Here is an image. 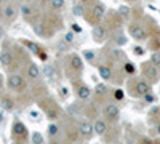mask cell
Masks as SVG:
<instances>
[{"mask_svg": "<svg viewBox=\"0 0 160 144\" xmlns=\"http://www.w3.org/2000/svg\"><path fill=\"white\" fill-rule=\"evenodd\" d=\"M91 35L98 43H102L104 38H106V31H104V27L101 24H95L93 26V31H91Z\"/></svg>", "mask_w": 160, "mask_h": 144, "instance_id": "ba28073f", "label": "cell"}, {"mask_svg": "<svg viewBox=\"0 0 160 144\" xmlns=\"http://www.w3.org/2000/svg\"><path fill=\"white\" fill-rule=\"evenodd\" d=\"M90 95H91V90H90L87 85H78V87H77V96H78L80 99H88Z\"/></svg>", "mask_w": 160, "mask_h": 144, "instance_id": "9a60e30c", "label": "cell"}, {"mask_svg": "<svg viewBox=\"0 0 160 144\" xmlns=\"http://www.w3.org/2000/svg\"><path fill=\"white\" fill-rule=\"evenodd\" d=\"M118 13H120V16L127 18V16H130V8L127 5H122V7H118Z\"/></svg>", "mask_w": 160, "mask_h": 144, "instance_id": "603a6c76", "label": "cell"}, {"mask_svg": "<svg viewBox=\"0 0 160 144\" xmlns=\"http://www.w3.org/2000/svg\"><path fill=\"white\" fill-rule=\"evenodd\" d=\"M32 142H35V144H42L43 142V136L40 135V133H32Z\"/></svg>", "mask_w": 160, "mask_h": 144, "instance_id": "cb8c5ba5", "label": "cell"}, {"mask_svg": "<svg viewBox=\"0 0 160 144\" xmlns=\"http://www.w3.org/2000/svg\"><path fill=\"white\" fill-rule=\"evenodd\" d=\"M26 74H28V78H32V80H37V78L40 77V69L37 67V64L31 62L28 69H26Z\"/></svg>", "mask_w": 160, "mask_h": 144, "instance_id": "5bb4252c", "label": "cell"}, {"mask_svg": "<svg viewBox=\"0 0 160 144\" xmlns=\"http://www.w3.org/2000/svg\"><path fill=\"white\" fill-rule=\"evenodd\" d=\"M69 66L75 72H80V71L83 69V61H82V58H80L78 55H72L71 59H69Z\"/></svg>", "mask_w": 160, "mask_h": 144, "instance_id": "8fae6325", "label": "cell"}, {"mask_svg": "<svg viewBox=\"0 0 160 144\" xmlns=\"http://www.w3.org/2000/svg\"><path fill=\"white\" fill-rule=\"evenodd\" d=\"M47 115H48L50 120H55L59 117V111L58 109H50V111H47Z\"/></svg>", "mask_w": 160, "mask_h": 144, "instance_id": "44dd1931", "label": "cell"}, {"mask_svg": "<svg viewBox=\"0 0 160 144\" xmlns=\"http://www.w3.org/2000/svg\"><path fill=\"white\" fill-rule=\"evenodd\" d=\"M2 15H3V11H2V10H0V16H2Z\"/></svg>", "mask_w": 160, "mask_h": 144, "instance_id": "74e56055", "label": "cell"}, {"mask_svg": "<svg viewBox=\"0 0 160 144\" xmlns=\"http://www.w3.org/2000/svg\"><path fill=\"white\" fill-rule=\"evenodd\" d=\"M93 128H95L96 136H102V135H106V132H108V123H106L104 120H101V119H98L95 123H93Z\"/></svg>", "mask_w": 160, "mask_h": 144, "instance_id": "4fadbf2b", "label": "cell"}, {"mask_svg": "<svg viewBox=\"0 0 160 144\" xmlns=\"http://www.w3.org/2000/svg\"><path fill=\"white\" fill-rule=\"evenodd\" d=\"M115 43H117L118 47L125 45V43H127V37H125V35H118V37H117V40H115Z\"/></svg>", "mask_w": 160, "mask_h": 144, "instance_id": "83f0119b", "label": "cell"}, {"mask_svg": "<svg viewBox=\"0 0 160 144\" xmlns=\"http://www.w3.org/2000/svg\"><path fill=\"white\" fill-rule=\"evenodd\" d=\"M74 38H75L74 31H72V32H68V34L64 35V42H66V43H72V42H74Z\"/></svg>", "mask_w": 160, "mask_h": 144, "instance_id": "d4e9b609", "label": "cell"}, {"mask_svg": "<svg viewBox=\"0 0 160 144\" xmlns=\"http://www.w3.org/2000/svg\"><path fill=\"white\" fill-rule=\"evenodd\" d=\"M99 75L104 80H111L112 78V71L109 66H99Z\"/></svg>", "mask_w": 160, "mask_h": 144, "instance_id": "2e32d148", "label": "cell"}, {"mask_svg": "<svg viewBox=\"0 0 160 144\" xmlns=\"http://www.w3.org/2000/svg\"><path fill=\"white\" fill-rule=\"evenodd\" d=\"M128 32L130 35L135 38V40H146V37H148V32H146V29L142 27L141 24H131L128 27Z\"/></svg>", "mask_w": 160, "mask_h": 144, "instance_id": "5b68a950", "label": "cell"}, {"mask_svg": "<svg viewBox=\"0 0 160 144\" xmlns=\"http://www.w3.org/2000/svg\"><path fill=\"white\" fill-rule=\"evenodd\" d=\"M104 117H108L109 120H117L118 119V115H120V111H118V107L115 106V104H106L104 106Z\"/></svg>", "mask_w": 160, "mask_h": 144, "instance_id": "52a82bcc", "label": "cell"}, {"mask_svg": "<svg viewBox=\"0 0 160 144\" xmlns=\"http://www.w3.org/2000/svg\"><path fill=\"white\" fill-rule=\"evenodd\" d=\"M141 71H142V75L148 78V80H151L152 83L158 80V67L155 66V64H152L151 61L149 62H142L141 64Z\"/></svg>", "mask_w": 160, "mask_h": 144, "instance_id": "6da1fadb", "label": "cell"}, {"mask_svg": "<svg viewBox=\"0 0 160 144\" xmlns=\"http://www.w3.org/2000/svg\"><path fill=\"white\" fill-rule=\"evenodd\" d=\"M93 133H95V128H93V125L90 122H80L78 123V135L83 136L85 139H90L93 136Z\"/></svg>", "mask_w": 160, "mask_h": 144, "instance_id": "8992f818", "label": "cell"}, {"mask_svg": "<svg viewBox=\"0 0 160 144\" xmlns=\"http://www.w3.org/2000/svg\"><path fill=\"white\" fill-rule=\"evenodd\" d=\"M95 93H96L98 96L108 95V87H106L104 83H96V87H95Z\"/></svg>", "mask_w": 160, "mask_h": 144, "instance_id": "d6986e66", "label": "cell"}, {"mask_svg": "<svg viewBox=\"0 0 160 144\" xmlns=\"http://www.w3.org/2000/svg\"><path fill=\"white\" fill-rule=\"evenodd\" d=\"M151 83L148 80H142V78H139V80H136L135 87H133V91H131V95L133 96H144L146 93H151Z\"/></svg>", "mask_w": 160, "mask_h": 144, "instance_id": "3957f363", "label": "cell"}, {"mask_svg": "<svg viewBox=\"0 0 160 144\" xmlns=\"http://www.w3.org/2000/svg\"><path fill=\"white\" fill-rule=\"evenodd\" d=\"M43 74H45L47 77H50V78H51V75H53V71H51V67H50V66H45V67H43Z\"/></svg>", "mask_w": 160, "mask_h": 144, "instance_id": "d6a6232c", "label": "cell"}, {"mask_svg": "<svg viewBox=\"0 0 160 144\" xmlns=\"http://www.w3.org/2000/svg\"><path fill=\"white\" fill-rule=\"evenodd\" d=\"M0 85H2V77H0Z\"/></svg>", "mask_w": 160, "mask_h": 144, "instance_id": "f35d334b", "label": "cell"}, {"mask_svg": "<svg viewBox=\"0 0 160 144\" xmlns=\"http://www.w3.org/2000/svg\"><path fill=\"white\" fill-rule=\"evenodd\" d=\"M0 64L7 69V67H11V64H13V56L8 50H2L0 51Z\"/></svg>", "mask_w": 160, "mask_h": 144, "instance_id": "9c48e42d", "label": "cell"}, {"mask_svg": "<svg viewBox=\"0 0 160 144\" xmlns=\"http://www.w3.org/2000/svg\"><path fill=\"white\" fill-rule=\"evenodd\" d=\"M144 101H146V102H154L155 98H154V95H151V93H146V95H144Z\"/></svg>", "mask_w": 160, "mask_h": 144, "instance_id": "1f68e13d", "label": "cell"}, {"mask_svg": "<svg viewBox=\"0 0 160 144\" xmlns=\"http://www.w3.org/2000/svg\"><path fill=\"white\" fill-rule=\"evenodd\" d=\"M74 15L75 16H83V7L82 5H75L74 7Z\"/></svg>", "mask_w": 160, "mask_h": 144, "instance_id": "484cf974", "label": "cell"}, {"mask_svg": "<svg viewBox=\"0 0 160 144\" xmlns=\"http://www.w3.org/2000/svg\"><path fill=\"white\" fill-rule=\"evenodd\" d=\"M83 56H85L88 61H91L93 58H95V53H93L91 50H85V51H83Z\"/></svg>", "mask_w": 160, "mask_h": 144, "instance_id": "f1b7e54d", "label": "cell"}, {"mask_svg": "<svg viewBox=\"0 0 160 144\" xmlns=\"http://www.w3.org/2000/svg\"><path fill=\"white\" fill-rule=\"evenodd\" d=\"M125 71H127L128 74H135V66H133L131 62H127V64H125Z\"/></svg>", "mask_w": 160, "mask_h": 144, "instance_id": "f546056e", "label": "cell"}, {"mask_svg": "<svg viewBox=\"0 0 160 144\" xmlns=\"http://www.w3.org/2000/svg\"><path fill=\"white\" fill-rule=\"evenodd\" d=\"M0 37H2V29H0Z\"/></svg>", "mask_w": 160, "mask_h": 144, "instance_id": "ab89813d", "label": "cell"}, {"mask_svg": "<svg viewBox=\"0 0 160 144\" xmlns=\"http://www.w3.org/2000/svg\"><path fill=\"white\" fill-rule=\"evenodd\" d=\"M28 128H26V125L22 123V122H19V120H16L15 123H13V132H11V136H13V139L15 141H19V142H22V141H26L28 139Z\"/></svg>", "mask_w": 160, "mask_h": 144, "instance_id": "7a4b0ae2", "label": "cell"}, {"mask_svg": "<svg viewBox=\"0 0 160 144\" xmlns=\"http://www.w3.org/2000/svg\"><path fill=\"white\" fill-rule=\"evenodd\" d=\"M71 27H72V31H74V32H77V34H78V32H82V27H80L78 24H75V22H74V24H71Z\"/></svg>", "mask_w": 160, "mask_h": 144, "instance_id": "836d02e7", "label": "cell"}, {"mask_svg": "<svg viewBox=\"0 0 160 144\" xmlns=\"http://www.w3.org/2000/svg\"><path fill=\"white\" fill-rule=\"evenodd\" d=\"M64 7V0H51V8L53 10H61Z\"/></svg>", "mask_w": 160, "mask_h": 144, "instance_id": "7402d4cb", "label": "cell"}, {"mask_svg": "<svg viewBox=\"0 0 160 144\" xmlns=\"http://www.w3.org/2000/svg\"><path fill=\"white\" fill-rule=\"evenodd\" d=\"M80 2H82V3H88V2H90V0H80Z\"/></svg>", "mask_w": 160, "mask_h": 144, "instance_id": "8d00e7d4", "label": "cell"}, {"mask_svg": "<svg viewBox=\"0 0 160 144\" xmlns=\"http://www.w3.org/2000/svg\"><path fill=\"white\" fill-rule=\"evenodd\" d=\"M24 45L26 47H28L31 51H32V53H35V55H38L40 58H42L43 61H47V53H43V51H42V48H40L37 43H34V42H29V40H24Z\"/></svg>", "mask_w": 160, "mask_h": 144, "instance_id": "30bf717a", "label": "cell"}, {"mask_svg": "<svg viewBox=\"0 0 160 144\" xmlns=\"http://www.w3.org/2000/svg\"><path fill=\"white\" fill-rule=\"evenodd\" d=\"M157 133L160 135V122H158V125H157Z\"/></svg>", "mask_w": 160, "mask_h": 144, "instance_id": "d590c367", "label": "cell"}, {"mask_svg": "<svg viewBox=\"0 0 160 144\" xmlns=\"http://www.w3.org/2000/svg\"><path fill=\"white\" fill-rule=\"evenodd\" d=\"M48 135H50V136L58 135V125H53V123H51V125L48 127Z\"/></svg>", "mask_w": 160, "mask_h": 144, "instance_id": "4316f807", "label": "cell"}, {"mask_svg": "<svg viewBox=\"0 0 160 144\" xmlns=\"http://www.w3.org/2000/svg\"><path fill=\"white\" fill-rule=\"evenodd\" d=\"M8 87L15 91H22L26 87V80L22 78L21 74H11L8 77Z\"/></svg>", "mask_w": 160, "mask_h": 144, "instance_id": "277c9868", "label": "cell"}, {"mask_svg": "<svg viewBox=\"0 0 160 144\" xmlns=\"http://www.w3.org/2000/svg\"><path fill=\"white\" fill-rule=\"evenodd\" d=\"M3 15H5V18H7L8 21H13V19L16 18V10H15V7L7 5V8L3 10Z\"/></svg>", "mask_w": 160, "mask_h": 144, "instance_id": "e0dca14e", "label": "cell"}, {"mask_svg": "<svg viewBox=\"0 0 160 144\" xmlns=\"http://www.w3.org/2000/svg\"><path fill=\"white\" fill-rule=\"evenodd\" d=\"M91 15H93V18H95L96 21L102 19L104 15H106V7H104L102 3H96L95 7L91 8Z\"/></svg>", "mask_w": 160, "mask_h": 144, "instance_id": "7c38bea8", "label": "cell"}, {"mask_svg": "<svg viewBox=\"0 0 160 144\" xmlns=\"http://www.w3.org/2000/svg\"><path fill=\"white\" fill-rule=\"evenodd\" d=\"M0 104H2V109L3 111H11L13 107H15V101H13L11 98H2Z\"/></svg>", "mask_w": 160, "mask_h": 144, "instance_id": "ac0fdd59", "label": "cell"}, {"mask_svg": "<svg viewBox=\"0 0 160 144\" xmlns=\"http://www.w3.org/2000/svg\"><path fill=\"white\" fill-rule=\"evenodd\" d=\"M151 62L155 64L157 67H160V50H157V51H154V53H152V56H151Z\"/></svg>", "mask_w": 160, "mask_h": 144, "instance_id": "ffe728a7", "label": "cell"}, {"mask_svg": "<svg viewBox=\"0 0 160 144\" xmlns=\"http://www.w3.org/2000/svg\"><path fill=\"white\" fill-rule=\"evenodd\" d=\"M135 53L136 55H144V50L141 47H135Z\"/></svg>", "mask_w": 160, "mask_h": 144, "instance_id": "e575fe53", "label": "cell"}, {"mask_svg": "<svg viewBox=\"0 0 160 144\" xmlns=\"http://www.w3.org/2000/svg\"><path fill=\"white\" fill-rule=\"evenodd\" d=\"M114 96H115V99H117V101H120V99H123V91H122V90H115V93H114Z\"/></svg>", "mask_w": 160, "mask_h": 144, "instance_id": "4dcf8cb0", "label": "cell"}, {"mask_svg": "<svg viewBox=\"0 0 160 144\" xmlns=\"http://www.w3.org/2000/svg\"><path fill=\"white\" fill-rule=\"evenodd\" d=\"M128 2H135V0H128Z\"/></svg>", "mask_w": 160, "mask_h": 144, "instance_id": "60d3db41", "label": "cell"}]
</instances>
